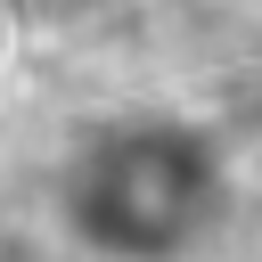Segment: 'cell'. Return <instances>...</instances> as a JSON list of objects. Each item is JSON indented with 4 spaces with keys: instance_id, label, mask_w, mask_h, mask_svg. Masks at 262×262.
<instances>
[{
    "instance_id": "cell-1",
    "label": "cell",
    "mask_w": 262,
    "mask_h": 262,
    "mask_svg": "<svg viewBox=\"0 0 262 262\" xmlns=\"http://www.w3.org/2000/svg\"><path fill=\"white\" fill-rule=\"evenodd\" d=\"M229 172L196 123H115L66 164V229L98 254H172L221 221Z\"/></svg>"
},
{
    "instance_id": "cell-3",
    "label": "cell",
    "mask_w": 262,
    "mask_h": 262,
    "mask_svg": "<svg viewBox=\"0 0 262 262\" xmlns=\"http://www.w3.org/2000/svg\"><path fill=\"white\" fill-rule=\"evenodd\" d=\"M8 33H16V16H8V0H0V57H8Z\"/></svg>"
},
{
    "instance_id": "cell-2",
    "label": "cell",
    "mask_w": 262,
    "mask_h": 262,
    "mask_svg": "<svg viewBox=\"0 0 262 262\" xmlns=\"http://www.w3.org/2000/svg\"><path fill=\"white\" fill-rule=\"evenodd\" d=\"M98 8H115V0H8V16L16 25H82V16H98Z\"/></svg>"
}]
</instances>
